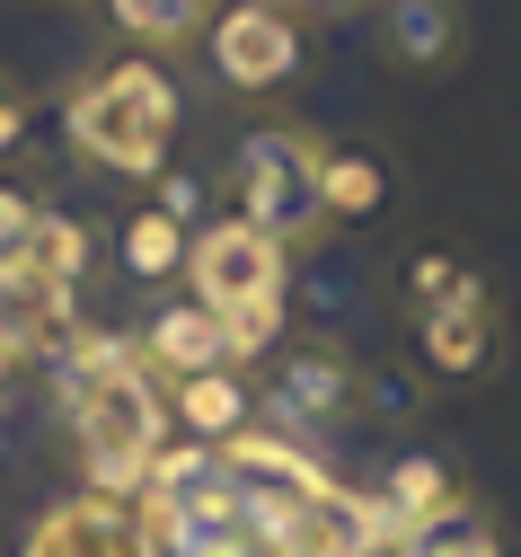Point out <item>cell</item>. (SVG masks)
Masks as SVG:
<instances>
[{
    "label": "cell",
    "mask_w": 521,
    "mask_h": 557,
    "mask_svg": "<svg viewBox=\"0 0 521 557\" xmlns=\"http://www.w3.org/2000/svg\"><path fill=\"white\" fill-rule=\"evenodd\" d=\"M177 81L160 72L151 53H115L98 62V72L71 89L62 107V133H71V151H80L89 169H115V177H160L169 169V143H177Z\"/></svg>",
    "instance_id": "obj_2"
},
{
    "label": "cell",
    "mask_w": 521,
    "mask_h": 557,
    "mask_svg": "<svg viewBox=\"0 0 521 557\" xmlns=\"http://www.w3.org/2000/svg\"><path fill=\"white\" fill-rule=\"evenodd\" d=\"M36 222H45V203L18 186V177H0V265H18L36 248Z\"/></svg>",
    "instance_id": "obj_19"
},
{
    "label": "cell",
    "mask_w": 521,
    "mask_h": 557,
    "mask_svg": "<svg viewBox=\"0 0 521 557\" xmlns=\"http://www.w3.org/2000/svg\"><path fill=\"white\" fill-rule=\"evenodd\" d=\"M381 53L407 62V72H451V62L469 53V18L460 0H381Z\"/></svg>",
    "instance_id": "obj_9"
},
{
    "label": "cell",
    "mask_w": 521,
    "mask_h": 557,
    "mask_svg": "<svg viewBox=\"0 0 521 557\" xmlns=\"http://www.w3.org/2000/svg\"><path fill=\"white\" fill-rule=\"evenodd\" d=\"M460 496H469V486H460V469H451V460L407 451V460H389V469H381V496H371V505H381L389 540H415L424 522H442Z\"/></svg>",
    "instance_id": "obj_11"
},
{
    "label": "cell",
    "mask_w": 521,
    "mask_h": 557,
    "mask_svg": "<svg viewBox=\"0 0 521 557\" xmlns=\"http://www.w3.org/2000/svg\"><path fill=\"white\" fill-rule=\"evenodd\" d=\"M53 363H62V416H71L89 486L98 496H141L169 451V381L141 363L133 336H98V327H71L53 345Z\"/></svg>",
    "instance_id": "obj_1"
},
{
    "label": "cell",
    "mask_w": 521,
    "mask_h": 557,
    "mask_svg": "<svg viewBox=\"0 0 521 557\" xmlns=\"http://www.w3.org/2000/svg\"><path fill=\"white\" fill-rule=\"evenodd\" d=\"M398 293H407V310L424 319V310H495L486 301V284L451 257V248H424V257H407V274H398Z\"/></svg>",
    "instance_id": "obj_16"
},
{
    "label": "cell",
    "mask_w": 521,
    "mask_h": 557,
    "mask_svg": "<svg viewBox=\"0 0 521 557\" xmlns=\"http://www.w3.org/2000/svg\"><path fill=\"white\" fill-rule=\"evenodd\" d=\"M319 203H327V222H371L389 203V160H371L353 143H327L319 160Z\"/></svg>",
    "instance_id": "obj_14"
},
{
    "label": "cell",
    "mask_w": 521,
    "mask_h": 557,
    "mask_svg": "<svg viewBox=\"0 0 521 557\" xmlns=\"http://www.w3.org/2000/svg\"><path fill=\"white\" fill-rule=\"evenodd\" d=\"M141 363H151L160 381H195V372H221L231 363V336H221V319L186 293V301H160L151 319H141Z\"/></svg>",
    "instance_id": "obj_8"
},
{
    "label": "cell",
    "mask_w": 521,
    "mask_h": 557,
    "mask_svg": "<svg viewBox=\"0 0 521 557\" xmlns=\"http://www.w3.org/2000/svg\"><path fill=\"white\" fill-rule=\"evenodd\" d=\"M0 451H10V434H0Z\"/></svg>",
    "instance_id": "obj_22"
},
{
    "label": "cell",
    "mask_w": 521,
    "mask_h": 557,
    "mask_svg": "<svg viewBox=\"0 0 521 557\" xmlns=\"http://www.w3.org/2000/svg\"><path fill=\"white\" fill-rule=\"evenodd\" d=\"M195 45H203V72L231 98H274V89L301 81V62H310L291 10H274V0H221Z\"/></svg>",
    "instance_id": "obj_5"
},
{
    "label": "cell",
    "mask_w": 521,
    "mask_h": 557,
    "mask_svg": "<svg viewBox=\"0 0 521 557\" xmlns=\"http://www.w3.org/2000/svg\"><path fill=\"white\" fill-rule=\"evenodd\" d=\"M319 160H327V143L310 124H257V133H239V151H231V213L257 222L274 248L319 239L327 231Z\"/></svg>",
    "instance_id": "obj_4"
},
{
    "label": "cell",
    "mask_w": 521,
    "mask_h": 557,
    "mask_svg": "<svg viewBox=\"0 0 521 557\" xmlns=\"http://www.w3.org/2000/svg\"><path fill=\"white\" fill-rule=\"evenodd\" d=\"M18 557H160V540H151V522H141L133 496H98L89 486V496L45 505Z\"/></svg>",
    "instance_id": "obj_7"
},
{
    "label": "cell",
    "mask_w": 521,
    "mask_h": 557,
    "mask_svg": "<svg viewBox=\"0 0 521 557\" xmlns=\"http://www.w3.org/2000/svg\"><path fill=\"white\" fill-rule=\"evenodd\" d=\"M186 222L169 213V203H141V213H124V231H115V257H124V274L133 284H169V274H186Z\"/></svg>",
    "instance_id": "obj_13"
},
{
    "label": "cell",
    "mask_w": 521,
    "mask_h": 557,
    "mask_svg": "<svg viewBox=\"0 0 521 557\" xmlns=\"http://www.w3.org/2000/svg\"><path fill=\"white\" fill-rule=\"evenodd\" d=\"M398 557H504L495 548V522H486V505H451V513H442V522H424L415 540H398Z\"/></svg>",
    "instance_id": "obj_17"
},
{
    "label": "cell",
    "mask_w": 521,
    "mask_h": 557,
    "mask_svg": "<svg viewBox=\"0 0 521 557\" xmlns=\"http://www.w3.org/2000/svg\"><path fill=\"white\" fill-rule=\"evenodd\" d=\"M169 416L186 425V443L221 451L231 434H248V425H257V389H248V372H239V363H221V372L169 381Z\"/></svg>",
    "instance_id": "obj_10"
},
{
    "label": "cell",
    "mask_w": 521,
    "mask_h": 557,
    "mask_svg": "<svg viewBox=\"0 0 521 557\" xmlns=\"http://www.w3.org/2000/svg\"><path fill=\"white\" fill-rule=\"evenodd\" d=\"M10 363H18V345H10V336H0V381H10Z\"/></svg>",
    "instance_id": "obj_21"
},
{
    "label": "cell",
    "mask_w": 521,
    "mask_h": 557,
    "mask_svg": "<svg viewBox=\"0 0 521 557\" xmlns=\"http://www.w3.org/2000/svg\"><path fill=\"white\" fill-rule=\"evenodd\" d=\"M415 363L433 381H477L495 363V310H424L415 319Z\"/></svg>",
    "instance_id": "obj_12"
},
{
    "label": "cell",
    "mask_w": 521,
    "mask_h": 557,
    "mask_svg": "<svg viewBox=\"0 0 521 557\" xmlns=\"http://www.w3.org/2000/svg\"><path fill=\"white\" fill-rule=\"evenodd\" d=\"M212 10H221V0H107L115 36H133L141 53H177V45H195V36L212 27Z\"/></svg>",
    "instance_id": "obj_15"
},
{
    "label": "cell",
    "mask_w": 521,
    "mask_h": 557,
    "mask_svg": "<svg viewBox=\"0 0 521 557\" xmlns=\"http://www.w3.org/2000/svg\"><path fill=\"white\" fill-rule=\"evenodd\" d=\"M274 10H291V0H274Z\"/></svg>",
    "instance_id": "obj_23"
},
{
    "label": "cell",
    "mask_w": 521,
    "mask_h": 557,
    "mask_svg": "<svg viewBox=\"0 0 521 557\" xmlns=\"http://www.w3.org/2000/svg\"><path fill=\"white\" fill-rule=\"evenodd\" d=\"M18 143H27V107H18V89H10V81H0V160H10Z\"/></svg>",
    "instance_id": "obj_20"
},
{
    "label": "cell",
    "mask_w": 521,
    "mask_h": 557,
    "mask_svg": "<svg viewBox=\"0 0 521 557\" xmlns=\"http://www.w3.org/2000/svg\"><path fill=\"white\" fill-rule=\"evenodd\" d=\"M257 398L283 416V434H319V425H345L371 398V381L336 336H291V345H274V372H265Z\"/></svg>",
    "instance_id": "obj_6"
},
{
    "label": "cell",
    "mask_w": 521,
    "mask_h": 557,
    "mask_svg": "<svg viewBox=\"0 0 521 557\" xmlns=\"http://www.w3.org/2000/svg\"><path fill=\"white\" fill-rule=\"evenodd\" d=\"M283 284H291V248H274V239H265L257 222H239V213H221V222H203V231L186 239V293L221 319L239 372L283 345Z\"/></svg>",
    "instance_id": "obj_3"
},
{
    "label": "cell",
    "mask_w": 521,
    "mask_h": 557,
    "mask_svg": "<svg viewBox=\"0 0 521 557\" xmlns=\"http://www.w3.org/2000/svg\"><path fill=\"white\" fill-rule=\"evenodd\" d=\"M27 265H36V274H53L62 293H80V274H89V231L71 222V213H53V203H45V222H36V248H27Z\"/></svg>",
    "instance_id": "obj_18"
}]
</instances>
